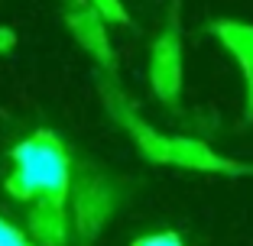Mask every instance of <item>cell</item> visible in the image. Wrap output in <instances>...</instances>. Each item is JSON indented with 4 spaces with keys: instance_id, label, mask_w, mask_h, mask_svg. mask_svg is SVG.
Wrapping results in <instances>:
<instances>
[{
    "instance_id": "7",
    "label": "cell",
    "mask_w": 253,
    "mask_h": 246,
    "mask_svg": "<svg viewBox=\"0 0 253 246\" xmlns=\"http://www.w3.org/2000/svg\"><path fill=\"white\" fill-rule=\"evenodd\" d=\"M88 7L94 10L97 16L104 23H120V26H126L130 23V13L124 10V3L120 0H88Z\"/></svg>"
},
{
    "instance_id": "3",
    "label": "cell",
    "mask_w": 253,
    "mask_h": 246,
    "mask_svg": "<svg viewBox=\"0 0 253 246\" xmlns=\"http://www.w3.org/2000/svg\"><path fill=\"white\" fill-rule=\"evenodd\" d=\"M65 23L75 33V39L82 42V49H88L107 71H114V52H111V42H107V33H104V20L88 7V0H75L65 10Z\"/></svg>"
},
{
    "instance_id": "9",
    "label": "cell",
    "mask_w": 253,
    "mask_h": 246,
    "mask_svg": "<svg viewBox=\"0 0 253 246\" xmlns=\"http://www.w3.org/2000/svg\"><path fill=\"white\" fill-rule=\"evenodd\" d=\"M0 246H36V243L26 240V233L16 230L13 224H7V220L0 217Z\"/></svg>"
},
{
    "instance_id": "2",
    "label": "cell",
    "mask_w": 253,
    "mask_h": 246,
    "mask_svg": "<svg viewBox=\"0 0 253 246\" xmlns=\"http://www.w3.org/2000/svg\"><path fill=\"white\" fill-rule=\"evenodd\" d=\"M149 81L153 91L166 107H179L182 94V30H179V10L172 7V16L166 23V30L153 42V55H149Z\"/></svg>"
},
{
    "instance_id": "6",
    "label": "cell",
    "mask_w": 253,
    "mask_h": 246,
    "mask_svg": "<svg viewBox=\"0 0 253 246\" xmlns=\"http://www.w3.org/2000/svg\"><path fill=\"white\" fill-rule=\"evenodd\" d=\"M211 33L221 39L224 49H231V55L240 65H253V26L237 20H214Z\"/></svg>"
},
{
    "instance_id": "8",
    "label": "cell",
    "mask_w": 253,
    "mask_h": 246,
    "mask_svg": "<svg viewBox=\"0 0 253 246\" xmlns=\"http://www.w3.org/2000/svg\"><path fill=\"white\" fill-rule=\"evenodd\" d=\"M130 246H185V240L175 230H156V233H146V237H136Z\"/></svg>"
},
{
    "instance_id": "10",
    "label": "cell",
    "mask_w": 253,
    "mask_h": 246,
    "mask_svg": "<svg viewBox=\"0 0 253 246\" xmlns=\"http://www.w3.org/2000/svg\"><path fill=\"white\" fill-rule=\"evenodd\" d=\"M13 45H16V33L10 26H0V55L13 52Z\"/></svg>"
},
{
    "instance_id": "5",
    "label": "cell",
    "mask_w": 253,
    "mask_h": 246,
    "mask_svg": "<svg viewBox=\"0 0 253 246\" xmlns=\"http://www.w3.org/2000/svg\"><path fill=\"white\" fill-rule=\"evenodd\" d=\"M30 230L39 246H65L68 240V220H65V204L55 201H36L30 214Z\"/></svg>"
},
{
    "instance_id": "4",
    "label": "cell",
    "mask_w": 253,
    "mask_h": 246,
    "mask_svg": "<svg viewBox=\"0 0 253 246\" xmlns=\"http://www.w3.org/2000/svg\"><path fill=\"white\" fill-rule=\"evenodd\" d=\"M78 198H75V217H78V230L94 233L97 227L107 220V214L114 211V188L97 175L78 181Z\"/></svg>"
},
{
    "instance_id": "1",
    "label": "cell",
    "mask_w": 253,
    "mask_h": 246,
    "mask_svg": "<svg viewBox=\"0 0 253 246\" xmlns=\"http://www.w3.org/2000/svg\"><path fill=\"white\" fill-rule=\"evenodd\" d=\"M7 191L16 201H55L65 204L72 191V159L65 142L52 130H36L13 149V172Z\"/></svg>"
},
{
    "instance_id": "11",
    "label": "cell",
    "mask_w": 253,
    "mask_h": 246,
    "mask_svg": "<svg viewBox=\"0 0 253 246\" xmlns=\"http://www.w3.org/2000/svg\"><path fill=\"white\" fill-rule=\"evenodd\" d=\"M244 68V81H247V110L253 117V65H240Z\"/></svg>"
}]
</instances>
